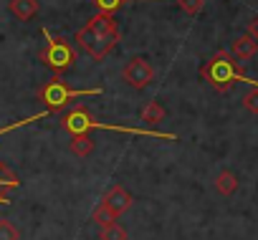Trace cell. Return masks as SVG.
I'll return each instance as SVG.
<instances>
[{
    "label": "cell",
    "mask_w": 258,
    "mask_h": 240,
    "mask_svg": "<svg viewBox=\"0 0 258 240\" xmlns=\"http://www.w3.org/2000/svg\"><path fill=\"white\" fill-rule=\"evenodd\" d=\"M61 127L74 137V134H86L89 129H109V132H121V134H142V137H155V139H167L175 142L177 134L172 132H157V129H135V127H119V124H104L96 122L91 116V111L86 106H74L63 119H61Z\"/></svg>",
    "instance_id": "cell-1"
},
{
    "label": "cell",
    "mask_w": 258,
    "mask_h": 240,
    "mask_svg": "<svg viewBox=\"0 0 258 240\" xmlns=\"http://www.w3.org/2000/svg\"><path fill=\"white\" fill-rule=\"evenodd\" d=\"M200 78H203L205 84H210V86H213L215 91H220V94L230 91L233 84H238V81L250 84V86L258 84V81L243 76V71L238 68V61H235L228 51H218V53H213V56L203 63V68H200Z\"/></svg>",
    "instance_id": "cell-2"
},
{
    "label": "cell",
    "mask_w": 258,
    "mask_h": 240,
    "mask_svg": "<svg viewBox=\"0 0 258 240\" xmlns=\"http://www.w3.org/2000/svg\"><path fill=\"white\" fill-rule=\"evenodd\" d=\"M99 94H104L101 86H94V89H71L66 81H61V76H56V78H51V81H46V84L41 86L38 99L46 104L48 111H58V109H63V106H66L69 101H74V99L99 96Z\"/></svg>",
    "instance_id": "cell-3"
},
{
    "label": "cell",
    "mask_w": 258,
    "mask_h": 240,
    "mask_svg": "<svg viewBox=\"0 0 258 240\" xmlns=\"http://www.w3.org/2000/svg\"><path fill=\"white\" fill-rule=\"evenodd\" d=\"M43 36H46V48L41 51V61L56 71V76H61L63 71H69L76 61V48L71 46V41L61 38V36H53L48 28H43Z\"/></svg>",
    "instance_id": "cell-4"
},
{
    "label": "cell",
    "mask_w": 258,
    "mask_h": 240,
    "mask_svg": "<svg viewBox=\"0 0 258 240\" xmlns=\"http://www.w3.org/2000/svg\"><path fill=\"white\" fill-rule=\"evenodd\" d=\"M74 41H76V46L84 48L94 61H101V58L119 43V31L96 33V31H91L89 26H84V28H79V31L74 33Z\"/></svg>",
    "instance_id": "cell-5"
},
{
    "label": "cell",
    "mask_w": 258,
    "mask_h": 240,
    "mask_svg": "<svg viewBox=\"0 0 258 240\" xmlns=\"http://www.w3.org/2000/svg\"><path fill=\"white\" fill-rule=\"evenodd\" d=\"M121 76H124V81L132 86V89H147L150 84H152V78H155V68H152V63L147 61V58H132L126 66H124V71H121Z\"/></svg>",
    "instance_id": "cell-6"
},
{
    "label": "cell",
    "mask_w": 258,
    "mask_h": 240,
    "mask_svg": "<svg viewBox=\"0 0 258 240\" xmlns=\"http://www.w3.org/2000/svg\"><path fill=\"white\" fill-rule=\"evenodd\" d=\"M101 202H104V205H106L116 217H119L121 212H126L129 207H132V202H135V200H132V195H129L121 185H114V187L104 195V200H101Z\"/></svg>",
    "instance_id": "cell-7"
},
{
    "label": "cell",
    "mask_w": 258,
    "mask_h": 240,
    "mask_svg": "<svg viewBox=\"0 0 258 240\" xmlns=\"http://www.w3.org/2000/svg\"><path fill=\"white\" fill-rule=\"evenodd\" d=\"M255 53H258V43H255L248 33L233 41V53H230V56H233L235 61H250Z\"/></svg>",
    "instance_id": "cell-8"
},
{
    "label": "cell",
    "mask_w": 258,
    "mask_h": 240,
    "mask_svg": "<svg viewBox=\"0 0 258 240\" xmlns=\"http://www.w3.org/2000/svg\"><path fill=\"white\" fill-rule=\"evenodd\" d=\"M11 13L18 21H31L38 13V0H11Z\"/></svg>",
    "instance_id": "cell-9"
},
{
    "label": "cell",
    "mask_w": 258,
    "mask_h": 240,
    "mask_svg": "<svg viewBox=\"0 0 258 240\" xmlns=\"http://www.w3.org/2000/svg\"><path fill=\"white\" fill-rule=\"evenodd\" d=\"M21 182H18V177L0 162V205H8L11 200H8V195H6V190H16Z\"/></svg>",
    "instance_id": "cell-10"
},
{
    "label": "cell",
    "mask_w": 258,
    "mask_h": 240,
    "mask_svg": "<svg viewBox=\"0 0 258 240\" xmlns=\"http://www.w3.org/2000/svg\"><path fill=\"white\" fill-rule=\"evenodd\" d=\"M215 190L220 192V195H233L235 190H238V177H235V172H230V170H223L218 177H215Z\"/></svg>",
    "instance_id": "cell-11"
},
{
    "label": "cell",
    "mask_w": 258,
    "mask_h": 240,
    "mask_svg": "<svg viewBox=\"0 0 258 240\" xmlns=\"http://www.w3.org/2000/svg\"><path fill=\"white\" fill-rule=\"evenodd\" d=\"M140 116H142V122H147V124H160L162 119H165V109H162L160 101H147L142 106Z\"/></svg>",
    "instance_id": "cell-12"
},
{
    "label": "cell",
    "mask_w": 258,
    "mask_h": 240,
    "mask_svg": "<svg viewBox=\"0 0 258 240\" xmlns=\"http://www.w3.org/2000/svg\"><path fill=\"white\" fill-rule=\"evenodd\" d=\"M89 28L96 31V33H111V31H119V28H116V21L111 18V13H96V16L89 21Z\"/></svg>",
    "instance_id": "cell-13"
},
{
    "label": "cell",
    "mask_w": 258,
    "mask_h": 240,
    "mask_svg": "<svg viewBox=\"0 0 258 240\" xmlns=\"http://www.w3.org/2000/svg\"><path fill=\"white\" fill-rule=\"evenodd\" d=\"M71 152H74L76 157H89V154L94 152L91 137H89V134H74V137H71Z\"/></svg>",
    "instance_id": "cell-14"
},
{
    "label": "cell",
    "mask_w": 258,
    "mask_h": 240,
    "mask_svg": "<svg viewBox=\"0 0 258 240\" xmlns=\"http://www.w3.org/2000/svg\"><path fill=\"white\" fill-rule=\"evenodd\" d=\"M91 3L99 8V13H114L126 3H160V0H91Z\"/></svg>",
    "instance_id": "cell-15"
},
{
    "label": "cell",
    "mask_w": 258,
    "mask_h": 240,
    "mask_svg": "<svg viewBox=\"0 0 258 240\" xmlns=\"http://www.w3.org/2000/svg\"><path fill=\"white\" fill-rule=\"evenodd\" d=\"M48 114H53V111L43 109L41 114H33V116H28V119H21V122H13V124H8V127H3V129H0V137H3V134H8V132H13V129L28 127V124H33V122H41V119H43V116H48Z\"/></svg>",
    "instance_id": "cell-16"
},
{
    "label": "cell",
    "mask_w": 258,
    "mask_h": 240,
    "mask_svg": "<svg viewBox=\"0 0 258 240\" xmlns=\"http://www.w3.org/2000/svg\"><path fill=\"white\" fill-rule=\"evenodd\" d=\"M101 240H126V230L114 220V222L101 227Z\"/></svg>",
    "instance_id": "cell-17"
},
{
    "label": "cell",
    "mask_w": 258,
    "mask_h": 240,
    "mask_svg": "<svg viewBox=\"0 0 258 240\" xmlns=\"http://www.w3.org/2000/svg\"><path fill=\"white\" fill-rule=\"evenodd\" d=\"M91 220H94V222H99V225L104 227V225L114 222V220H116V215H114V212H111V210H109L104 202H99V205H96V210H94V215H91Z\"/></svg>",
    "instance_id": "cell-18"
},
{
    "label": "cell",
    "mask_w": 258,
    "mask_h": 240,
    "mask_svg": "<svg viewBox=\"0 0 258 240\" xmlns=\"http://www.w3.org/2000/svg\"><path fill=\"white\" fill-rule=\"evenodd\" d=\"M21 232L11 220H0V240H18Z\"/></svg>",
    "instance_id": "cell-19"
},
{
    "label": "cell",
    "mask_w": 258,
    "mask_h": 240,
    "mask_svg": "<svg viewBox=\"0 0 258 240\" xmlns=\"http://www.w3.org/2000/svg\"><path fill=\"white\" fill-rule=\"evenodd\" d=\"M243 106H245L250 114H258V84L248 89V94L243 96Z\"/></svg>",
    "instance_id": "cell-20"
},
{
    "label": "cell",
    "mask_w": 258,
    "mask_h": 240,
    "mask_svg": "<svg viewBox=\"0 0 258 240\" xmlns=\"http://www.w3.org/2000/svg\"><path fill=\"white\" fill-rule=\"evenodd\" d=\"M177 6L187 13V16H198L205 6V0H177Z\"/></svg>",
    "instance_id": "cell-21"
},
{
    "label": "cell",
    "mask_w": 258,
    "mask_h": 240,
    "mask_svg": "<svg viewBox=\"0 0 258 240\" xmlns=\"http://www.w3.org/2000/svg\"><path fill=\"white\" fill-rule=\"evenodd\" d=\"M248 36H250V38H253V41L258 43V16H255V18L250 21V26H248Z\"/></svg>",
    "instance_id": "cell-22"
}]
</instances>
